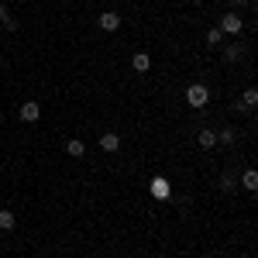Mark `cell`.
<instances>
[{
	"label": "cell",
	"instance_id": "6da1fadb",
	"mask_svg": "<svg viewBox=\"0 0 258 258\" xmlns=\"http://www.w3.org/2000/svg\"><path fill=\"white\" fill-rule=\"evenodd\" d=\"M207 100H210V90H207V86H203V83H193V86H189V90H186V103H189V107H207Z\"/></svg>",
	"mask_w": 258,
	"mask_h": 258
},
{
	"label": "cell",
	"instance_id": "7a4b0ae2",
	"mask_svg": "<svg viewBox=\"0 0 258 258\" xmlns=\"http://www.w3.org/2000/svg\"><path fill=\"white\" fill-rule=\"evenodd\" d=\"M241 28H244V21H241L234 11H227V14L220 18V31H224V35H238Z\"/></svg>",
	"mask_w": 258,
	"mask_h": 258
},
{
	"label": "cell",
	"instance_id": "3957f363",
	"mask_svg": "<svg viewBox=\"0 0 258 258\" xmlns=\"http://www.w3.org/2000/svg\"><path fill=\"white\" fill-rule=\"evenodd\" d=\"M169 193H172L169 179H162V176H155V179H152V197H155V200H169Z\"/></svg>",
	"mask_w": 258,
	"mask_h": 258
},
{
	"label": "cell",
	"instance_id": "277c9868",
	"mask_svg": "<svg viewBox=\"0 0 258 258\" xmlns=\"http://www.w3.org/2000/svg\"><path fill=\"white\" fill-rule=\"evenodd\" d=\"M100 148H103V152H117L120 148V135L117 131H103V135H100Z\"/></svg>",
	"mask_w": 258,
	"mask_h": 258
},
{
	"label": "cell",
	"instance_id": "5b68a950",
	"mask_svg": "<svg viewBox=\"0 0 258 258\" xmlns=\"http://www.w3.org/2000/svg\"><path fill=\"white\" fill-rule=\"evenodd\" d=\"M38 117H41V107L35 103V100L21 103V120H28V124H31V120H38Z\"/></svg>",
	"mask_w": 258,
	"mask_h": 258
},
{
	"label": "cell",
	"instance_id": "8992f818",
	"mask_svg": "<svg viewBox=\"0 0 258 258\" xmlns=\"http://www.w3.org/2000/svg\"><path fill=\"white\" fill-rule=\"evenodd\" d=\"M100 28H103V31H117L120 18H117V14H110V11H103V14H100Z\"/></svg>",
	"mask_w": 258,
	"mask_h": 258
},
{
	"label": "cell",
	"instance_id": "52a82bcc",
	"mask_svg": "<svg viewBox=\"0 0 258 258\" xmlns=\"http://www.w3.org/2000/svg\"><path fill=\"white\" fill-rule=\"evenodd\" d=\"M255 103H258V90H255V86H248L244 97H241V107H244V110H255Z\"/></svg>",
	"mask_w": 258,
	"mask_h": 258
},
{
	"label": "cell",
	"instance_id": "ba28073f",
	"mask_svg": "<svg viewBox=\"0 0 258 258\" xmlns=\"http://www.w3.org/2000/svg\"><path fill=\"white\" fill-rule=\"evenodd\" d=\"M241 186H244L248 193H255V189H258V172H255V169H248V172L241 176Z\"/></svg>",
	"mask_w": 258,
	"mask_h": 258
},
{
	"label": "cell",
	"instance_id": "9c48e42d",
	"mask_svg": "<svg viewBox=\"0 0 258 258\" xmlns=\"http://www.w3.org/2000/svg\"><path fill=\"white\" fill-rule=\"evenodd\" d=\"M131 66H135V73H148V69H152V59H148L145 52H138V55L131 59Z\"/></svg>",
	"mask_w": 258,
	"mask_h": 258
},
{
	"label": "cell",
	"instance_id": "30bf717a",
	"mask_svg": "<svg viewBox=\"0 0 258 258\" xmlns=\"http://www.w3.org/2000/svg\"><path fill=\"white\" fill-rule=\"evenodd\" d=\"M200 148H214V145H217V131H210V127H207V131H200Z\"/></svg>",
	"mask_w": 258,
	"mask_h": 258
},
{
	"label": "cell",
	"instance_id": "8fae6325",
	"mask_svg": "<svg viewBox=\"0 0 258 258\" xmlns=\"http://www.w3.org/2000/svg\"><path fill=\"white\" fill-rule=\"evenodd\" d=\"M66 152H69L73 159H83V155H86V145H83L80 138H73V141H69V145H66Z\"/></svg>",
	"mask_w": 258,
	"mask_h": 258
},
{
	"label": "cell",
	"instance_id": "7c38bea8",
	"mask_svg": "<svg viewBox=\"0 0 258 258\" xmlns=\"http://www.w3.org/2000/svg\"><path fill=\"white\" fill-rule=\"evenodd\" d=\"M0 24H4V28H7V31H18V21L11 18V11H7V7H4V4H0Z\"/></svg>",
	"mask_w": 258,
	"mask_h": 258
},
{
	"label": "cell",
	"instance_id": "4fadbf2b",
	"mask_svg": "<svg viewBox=\"0 0 258 258\" xmlns=\"http://www.w3.org/2000/svg\"><path fill=\"white\" fill-rule=\"evenodd\" d=\"M14 224H18V217L11 210H0V231H14Z\"/></svg>",
	"mask_w": 258,
	"mask_h": 258
},
{
	"label": "cell",
	"instance_id": "5bb4252c",
	"mask_svg": "<svg viewBox=\"0 0 258 258\" xmlns=\"http://www.w3.org/2000/svg\"><path fill=\"white\" fill-rule=\"evenodd\" d=\"M217 141H224V145H234V141H238V131H234V127H220V131H217Z\"/></svg>",
	"mask_w": 258,
	"mask_h": 258
},
{
	"label": "cell",
	"instance_id": "9a60e30c",
	"mask_svg": "<svg viewBox=\"0 0 258 258\" xmlns=\"http://www.w3.org/2000/svg\"><path fill=\"white\" fill-rule=\"evenodd\" d=\"M220 38H224L220 28H210V31H207V45H220Z\"/></svg>",
	"mask_w": 258,
	"mask_h": 258
},
{
	"label": "cell",
	"instance_id": "2e32d148",
	"mask_svg": "<svg viewBox=\"0 0 258 258\" xmlns=\"http://www.w3.org/2000/svg\"><path fill=\"white\" fill-rule=\"evenodd\" d=\"M241 59V48H224V62H238Z\"/></svg>",
	"mask_w": 258,
	"mask_h": 258
},
{
	"label": "cell",
	"instance_id": "e0dca14e",
	"mask_svg": "<svg viewBox=\"0 0 258 258\" xmlns=\"http://www.w3.org/2000/svg\"><path fill=\"white\" fill-rule=\"evenodd\" d=\"M220 186H224V193H234V176H224V179H220Z\"/></svg>",
	"mask_w": 258,
	"mask_h": 258
},
{
	"label": "cell",
	"instance_id": "ac0fdd59",
	"mask_svg": "<svg viewBox=\"0 0 258 258\" xmlns=\"http://www.w3.org/2000/svg\"><path fill=\"white\" fill-rule=\"evenodd\" d=\"M227 4H231V7H241V4H248V0H227Z\"/></svg>",
	"mask_w": 258,
	"mask_h": 258
},
{
	"label": "cell",
	"instance_id": "d6986e66",
	"mask_svg": "<svg viewBox=\"0 0 258 258\" xmlns=\"http://www.w3.org/2000/svg\"><path fill=\"white\" fill-rule=\"evenodd\" d=\"M179 4H197V0H179Z\"/></svg>",
	"mask_w": 258,
	"mask_h": 258
}]
</instances>
